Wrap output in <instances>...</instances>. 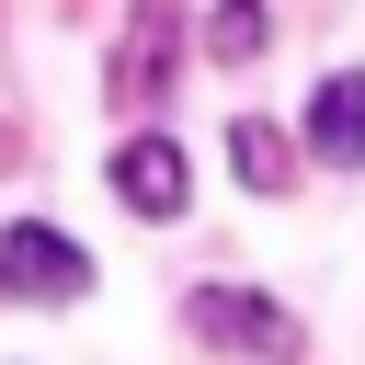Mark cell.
<instances>
[{"label":"cell","instance_id":"1","mask_svg":"<svg viewBox=\"0 0 365 365\" xmlns=\"http://www.w3.org/2000/svg\"><path fill=\"white\" fill-rule=\"evenodd\" d=\"M182 319H194V342L251 354V365H297V354H308L297 308H274V297H251V285H194V297H182Z\"/></svg>","mask_w":365,"mask_h":365},{"label":"cell","instance_id":"2","mask_svg":"<svg viewBox=\"0 0 365 365\" xmlns=\"http://www.w3.org/2000/svg\"><path fill=\"white\" fill-rule=\"evenodd\" d=\"M0 297H23V308H80V297H91V251H80L68 228L23 217V228H0Z\"/></svg>","mask_w":365,"mask_h":365},{"label":"cell","instance_id":"3","mask_svg":"<svg viewBox=\"0 0 365 365\" xmlns=\"http://www.w3.org/2000/svg\"><path fill=\"white\" fill-rule=\"evenodd\" d=\"M114 205L148 217V228H171V217L194 205V160H182L171 137H125V148H114Z\"/></svg>","mask_w":365,"mask_h":365},{"label":"cell","instance_id":"4","mask_svg":"<svg viewBox=\"0 0 365 365\" xmlns=\"http://www.w3.org/2000/svg\"><path fill=\"white\" fill-rule=\"evenodd\" d=\"M171 57H182V11L171 0H137V23L114 46V103H160L171 91Z\"/></svg>","mask_w":365,"mask_h":365},{"label":"cell","instance_id":"5","mask_svg":"<svg viewBox=\"0 0 365 365\" xmlns=\"http://www.w3.org/2000/svg\"><path fill=\"white\" fill-rule=\"evenodd\" d=\"M308 148H319L331 171H365V68H331V80L308 91Z\"/></svg>","mask_w":365,"mask_h":365},{"label":"cell","instance_id":"6","mask_svg":"<svg viewBox=\"0 0 365 365\" xmlns=\"http://www.w3.org/2000/svg\"><path fill=\"white\" fill-rule=\"evenodd\" d=\"M228 171H240L251 194H285V182H297V148H285L262 114H240V125H228Z\"/></svg>","mask_w":365,"mask_h":365},{"label":"cell","instance_id":"7","mask_svg":"<svg viewBox=\"0 0 365 365\" xmlns=\"http://www.w3.org/2000/svg\"><path fill=\"white\" fill-rule=\"evenodd\" d=\"M262 46H274V23H262V0H217V11H205V57H217V68H251Z\"/></svg>","mask_w":365,"mask_h":365},{"label":"cell","instance_id":"8","mask_svg":"<svg viewBox=\"0 0 365 365\" xmlns=\"http://www.w3.org/2000/svg\"><path fill=\"white\" fill-rule=\"evenodd\" d=\"M0 171H11V125H0Z\"/></svg>","mask_w":365,"mask_h":365}]
</instances>
